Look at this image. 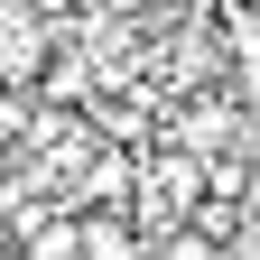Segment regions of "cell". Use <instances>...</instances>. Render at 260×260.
I'll use <instances>...</instances> for the list:
<instances>
[{
	"label": "cell",
	"instance_id": "3",
	"mask_svg": "<svg viewBox=\"0 0 260 260\" xmlns=\"http://www.w3.org/2000/svg\"><path fill=\"white\" fill-rule=\"evenodd\" d=\"M84 260H140V223L130 214H84Z\"/></svg>",
	"mask_w": 260,
	"mask_h": 260
},
{
	"label": "cell",
	"instance_id": "1",
	"mask_svg": "<svg viewBox=\"0 0 260 260\" xmlns=\"http://www.w3.org/2000/svg\"><path fill=\"white\" fill-rule=\"evenodd\" d=\"M195 195H205V158H195V149H158V158H149V195H140V205H149V214H168V223H186V214H195Z\"/></svg>",
	"mask_w": 260,
	"mask_h": 260
},
{
	"label": "cell",
	"instance_id": "9",
	"mask_svg": "<svg viewBox=\"0 0 260 260\" xmlns=\"http://www.w3.org/2000/svg\"><path fill=\"white\" fill-rule=\"evenodd\" d=\"M10 10H28V0H10Z\"/></svg>",
	"mask_w": 260,
	"mask_h": 260
},
{
	"label": "cell",
	"instance_id": "8",
	"mask_svg": "<svg viewBox=\"0 0 260 260\" xmlns=\"http://www.w3.org/2000/svg\"><path fill=\"white\" fill-rule=\"evenodd\" d=\"M140 10H177V0H140Z\"/></svg>",
	"mask_w": 260,
	"mask_h": 260
},
{
	"label": "cell",
	"instance_id": "6",
	"mask_svg": "<svg viewBox=\"0 0 260 260\" xmlns=\"http://www.w3.org/2000/svg\"><path fill=\"white\" fill-rule=\"evenodd\" d=\"M223 28H233V56L260 75V10H251V0H233V19H223Z\"/></svg>",
	"mask_w": 260,
	"mask_h": 260
},
{
	"label": "cell",
	"instance_id": "4",
	"mask_svg": "<svg viewBox=\"0 0 260 260\" xmlns=\"http://www.w3.org/2000/svg\"><path fill=\"white\" fill-rule=\"evenodd\" d=\"M28 260H84V214L38 223V233H28Z\"/></svg>",
	"mask_w": 260,
	"mask_h": 260
},
{
	"label": "cell",
	"instance_id": "2",
	"mask_svg": "<svg viewBox=\"0 0 260 260\" xmlns=\"http://www.w3.org/2000/svg\"><path fill=\"white\" fill-rule=\"evenodd\" d=\"M47 75V19L38 10H0V84H38Z\"/></svg>",
	"mask_w": 260,
	"mask_h": 260
},
{
	"label": "cell",
	"instance_id": "7",
	"mask_svg": "<svg viewBox=\"0 0 260 260\" xmlns=\"http://www.w3.org/2000/svg\"><path fill=\"white\" fill-rule=\"evenodd\" d=\"M19 130H28V93H19V84H0V140H19Z\"/></svg>",
	"mask_w": 260,
	"mask_h": 260
},
{
	"label": "cell",
	"instance_id": "5",
	"mask_svg": "<svg viewBox=\"0 0 260 260\" xmlns=\"http://www.w3.org/2000/svg\"><path fill=\"white\" fill-rule=\"evenodd\" d=\"M223 130H233V112H223V103H195V112L177 121V149H195V158H205V149L223 140Z\"/></svg>",
	"mask_w": 260,
	"mask_h": 260
}]
</instances>
